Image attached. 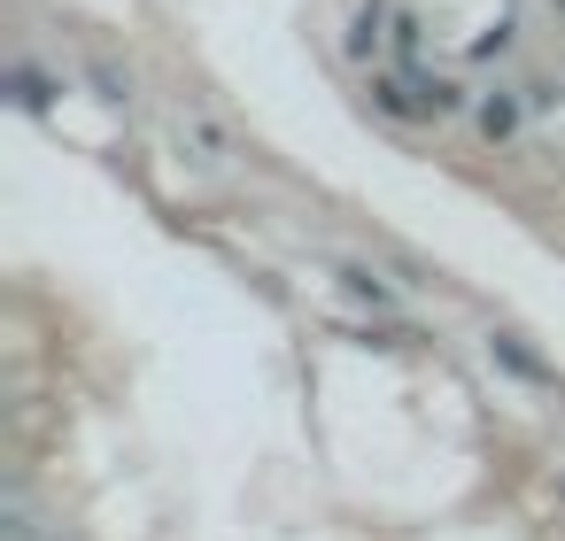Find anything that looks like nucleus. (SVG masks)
I'll return each instance as SVG.
<instances>
[{
    "label": "nucleus",
    "mask_w": 565,
    "mask_h": 541,
    "mask_svg": "<svg viewBox=\"0 0 565 541\" xmlns=\"http://www.w3.org/2000/svg\"><path fill=\"white\" fill-rule=\"evenodd\" d=\"M9 94H17V109H47V86L32 71H9Z\"/></svg>",
    "instance_id": "f257e3e1"
}]
</instances>
